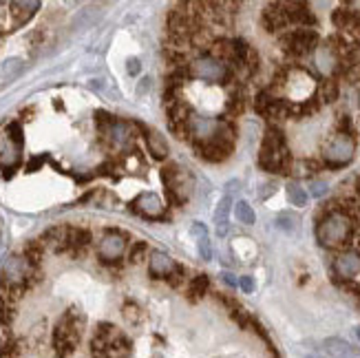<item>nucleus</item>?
Instances as JSON below:
<instances>
[{"mask_svg": "<svg viewBox=\"0 0 360 358\" xmlns=\"http://www.w3.org/2000/svg\"><path fill=\"white\" fill-rule=\"evenodd\" d=\"M356 219L338 208H327L316 224V241L327 250H345L354 239Z\"/></svg>", "mask_w": 360, "mask_h": 358, "instance_id": "1", "label": "nucleus"}, {"mask_svg": "<svg viewBox=\"0 0 360 358\" xmlns=\"http://www.w3.org/2000/svg\"><path fill=\"white\" fill-rule=\"evenodd\" d=\"M259 166L268 173H278L285 175L292 168V158L285 144V135L278 129L270 127L263 135V144L259 151Z\"/></svg>", "mask_w": 360, "mask_h": 358, "instance_id": "2", "label": "nucleus"}, {"mask_svg": "<svg viewBox=\"0 0 360 358\" xmlns=\"http://www.w3.org/2000/svg\"><path fill=\"white\" fill-rule=\"evenodd\" d=\"M82 328H84V317L73 307L67 309L65 317L58 321L53 332V350L60 358H67L75 352L82 336Z\"/></svg>", "mask_w": 360, "mask_h": 358, "instance_id": "3", "label": "nucleus"}, {"mask_svg": "<svg viewBox=\"0 0 360 358\" xmlns=\"http://www.w3.org/2000/svg\"><path fill=\"white\" fill-rule=\"evenodd\" d=\"M91 347L96 358H127L131 354V340L120 334L115 325L100 323Z\"/></svg>", "mask_w": 360, "mask_h": 358, "instance_id": "4", "label": "nucleus"}, {"mask_svg": "<svg viewBox=\"0 0 360 358\" xmlns=\"http://www.w3.org/2000/svg\"><path fill=\"white\" fill-rule=\"evenodd\" d=\"M356 155V137L349 133H334L323 144L321 160L327 168H345Z\"/></svg>", "mask_w": 360, "mask_h": 358, "instance_id": "5", "label": "nucleus"}, {"mask_svg": "<svg viewBox=\"0 0 360 358\" xmlns=\"http://www.w3.org/2000/svg\"><path fill=\"white\" fill-rule=\"evenodd\" d=\"M281 46L292 58H303L319 49V34L314 29H294L281 36Z\"/></svg>", "mask_w": 360, "mask_h": 358, "instance_id": "6", "label": "nucleus"}, {"mask_svg": "<svg viewBox=\"0 0 360 358\" xmlns=\"http://www.w3.org/2000/svg\"><path fill=\"white\" fill-rule=\"evenodd\" d=\"M193 77L197 80H203V82H210V84H224L228 80V67L224 62H219L217 58L212 56H199L191 62V69H188Z\"/></svg>", "mask_w": 360, "mask_h": 358, "instance_id": "7", "label": "nucleus"}, {"mask_svg": "<svg viewBox=\"0 0 360 358\" xmlns=\"http://www.w3.org/2000/svg\"><path fill=\"white\" fill-rule=\"evenodd\" d=\"M162 181L166 186V195L168 201L173 206H181L184 201L191 197V188H188V181L186 175L181 173V168L177 164H168L162 170Z\"/></svg>", "mask_w": 360, "mask_h": 358, "instance_id": "8", "label": "nucleus"}, {"mask_svg": "<svg viewBox=\"0 0 360 358\" xmlns=\"http://www.w3.org/2000/svg\"><path fill=\"white\" fill-rule=\"evenodd\" d=\"M332 270H334V276L340 286L354 283V279L360 274V250H356V248H345V250H340L332 263Z\"/></svg>", "mask_w": 360, "mask_h": 358, "instance_id": "9", "label": "nucleus"}, {"mask_svg": "<svg viewBox=\"0 0 360 358\" xmlns=\"http://www.w3.org/2000/svg\"><path fill=\"white\" fill-rule=\"evenodd\" d=\"M124 250H127V237L117 230H108L104 232V237L100 241L98 255L104 263H115L117 259H122Z\"/></svg>", "mask_w": 360, "mask_h": 358, "instance_id": "10", "label": "nucleus"}, {"mask_svg": "<svg viewBox=\"0 0 360 358\" xmlns=\"http://www.w3.org/2000/svg\"><path fill=\"white\" fill-rule=\"evenodd\" d=\"M232 146L230 142H224V139H210V142H203V144H195L197 148V155L201 160H206V162H212V164H219V162H226L230 158V153H232Z\"/></svg>", "mask_w": 360, "mask_h": 358, "instance_id": "11", "label": "nucleus"}, {"mask_svg": "<svg viewBox=\"0 0 360 358\" xmlns=\"http://www.w3.org/2000/svg\"><path fill=\"white\" fill-rule=\"evenodd\" d=\"M131 208L137 215L148 217V219H160V217L164 215V204H162V199L155 195V193H142V195H137L133 199Z\"/></svg>", "mask_w": 360, "mask_h": 358, "instance_id": "12", "label": "nucleus"}, {"mask_svg": "<svg viewBox=\"0 0 360 358\" xmlns=\"http://www.w3.org/2000/svg\"><path fill=\"white\" fill-rule=\"evenodd\" d=\"M261 23H263V27H265V31H268V34H276V31L290 27L288 13H285V5L283 3H276V5L265 7L263 13H261Z\"/></svg>", "mask_w": 360, "mask_h": 358, "instance_id": "13", "label": "nucleus"}, {"mask_svg": "<svg viewBox=\"0 0 360 358\" xmlns=\"http://www.w3.org/2000/svg\"><path fill=\"white\" fill-rule=\"evenodd\" d=\"M177 263L170 259L166 252L162 250H153L150 257H148V272L153 279H168L170 274L175 272Z\"/></svg>", "mask_w": 360, "mask_h": 358, "instance_id": "14", "label": "nucleus"}, {"mask_svg": "<svg viewBox=\"0 0 360 358\" xmlns=\"http://www.w3.org/2000/svg\"><path fill=\"white\" fill-rule=\"evenodd\" d=\"M285 5V13H288V23L296 25L301 29H311L316 25L314 13L309 11V7L305 3H283Z\"/></svg>", "mask_w": 360, "mask_h": 358, "instance_id": "15", "label": "nucleus"}, {"mask_svg": "<svg viewBox=\"0 0 360 358\" xmlns=\"http://www.w3.org/2000/svg\"><path fill=\"white\" fill-rule=\"evenodd\" d=\"M38 9H40L38 0H15V3H9V13L13 18V27L27 25L36 15Z\"/></svg>", "mask_w": 360, "mask_h": 358, "instance_id": "16", "label": "nucleus"}, {"mask_svg": "<svg viewBox=\"0 0 360 358\" xmlns=\"http://www.w3.org/2000/svg\"><path fill=\"white\" fill-rule=\"evenodd\" d=\"M323 350L330 358H356L358 356V350L352 343H347L345 338H338V336L327 338L323 343Z\"/></svg>", "mask_w": 360, "mask_h": 358, "instance_id": "17", "label": "nucleus"}, {"mask_svg": "<svg viewBox=\"0 0 360 358\" xmlns=\"http://www.w3.org/2000/svg\"><path fill=\"white\" fill-rule=\"evenodd\" d=\"M133 124H129V122H120V120H115L113 124H111V129H108L106 133H104V137L108 139L111 144H115V146H124V144H129L131 139H133Z\"/></svg>", "mask_w": 360, "mask_h": 358, "instance_id": "18", "label": "nucleus"}, {"mask_svg": "<svg viewBox=\"0 0 360 358\" xmlns=\"http://www.w3.org/2000/svg\"><path fill=\"white\" fill-rule=\"evenodd\" d=\"M191 235L197 239V252L203 261H210L212 259V245H210V239H208V230L203 224L195 222L191 226Z\"/></svg>", "mask_w": 360, "mask_h": 358, "instance_id": "19", "label": "nucleus"}, {"mask_svg": "<svg viewBox=\"0 0 360 358\" xmlns=\"http://www.w3.org/2000/svg\"><path fill=\"white\" fill-rule=\"evenodd\" d=\"M230 208H232V195H226L221 201H219V206L214 210V224H217V235L224 237L228 235V215H230Z\"/></svg>", "mask_w": 360, "mask_h": 358, "instance_id": "20", "label": "nucleus"}, {"mask_svg": "<svg viewBox=\"0 0 360 358\" xmlns=\"http://www.w3.org/2000/svg\"><path fill=\"white\" fill-rule=\"evenodd\" d=\"M146 142H148V151L153 155V160H166L168 158V142L166 137L160 131H148L146 133Z\"/></svg>", "mask_w": 360, "mask_h": 358, "instance_id": "21", "label": "nucleus"}, {"mask_svg": "<svg viewBox=\"0 0 360 358\" xmlns=\"http://www.w3.org/2000/svg\"><path fill=\"white\" fill-rule=\"evenodd\" d=\"M25 69V62L20 58H9L5 62H0V82H11L15 80Z\"/></svg>", "mask_w": 360, "mask_h": 358, "instance_id": "22", "label": "nucleus"}, {"mask_svg": "<svg viewBox=\"0 0 360 358\" xmlns=\"http://www.w3.org/2000/svg\"><path fill=\"white\" fill-rule=\"evenodd\" d=\"M91 243V232L86 228H69V250L80 252Z\"/></svg>", "mask_w": 360, "mask_h": 358, "instance_id": "23", "label": "nucleus"}, {"mask_svg": "<svg viewBox=\"0 0 360 358\" xmlns=\"http://www.w3.org/2000/svg\"><path fill=\"white\" fill-rule=\"evenodd\" d=\"M338 93H340V87H338V82L334 80V77H325V80L321 82V87H319L316 96H319L321 102L332 104V102L338 100Z\"/></svg>", "mask_w": 360, "mask_h": 358, "instance_id": "24", "label": "nucleus"}, {"mask_svg": "<svg viewBox=\"0 0 360 358\" xmlns=\"http://www.w3.org/2000/svg\"><path fill=\"white\" fill-rule=\"evenodd\" d=\"M354 18H356V9H347V7H340L332 13V23L336 29L340 31H352V25H354Z\"/></svg>", "mask_w": 360, "mask_h": 358, "instance_id": "25", "label": "nucleus"}, {"mask_svg": "<svg viewBox=\"0 0 360 358\" xmlns=\"http://www.w3.org/2000/svg\"><path fill=\"white\" fill-rule=\"evenodd\" d=\"M288 199H290V204H292V206L303 208V206H307L309 193L303 188V186H301L299 181H290V184H288Z\"/></svg>", "mask_w": 360, "mask_h": 358, "instance_id": "26", "label": "nucleus"}, {"mask_svg": "<svg viewBox=\"0 0 360 358\" xmlns=\"http://www.w3.org/2000/svg\"><path fill=\"white\" fill-rule=\"evenodd\" d=\"M208 286H210V279L206 274H197L193 281H191V286H188V299H191V301H199L203 294H206Z\"/></svg>", "mask_w": 360, "mask_h": 358, "instance_id": "27", "label": "nucleus"}, {"mask_svg": "<svg viewBox=\"0 0 360 358\" xmlns=\"http://www.w3.org/2000/svg\"><path fill=\"white\" fill-rule=\"evenodd\" d=\"M319 170V164L311 160H301V162H292L290 173L296 177H314V173Z\"/></svg>", "mask_w": 360, "mask_h": 358, "instance_id": "28", "label": "nucleus"}, {"mask_svg": "<svg viewBox=\"0 0 360 358\" xmlns=\"http://www.w3.org/2000/svg\"><path fill=\"white\" fill-rule=\"evenodd\" d=\"M234 217H237V219L241 224H245V226H252L255 219H257V215H255L252 206H250L248 201H237V204H234Z\"/></svg>", "mask_w": 360, "mask_h": 358, "instance_id": "29", "label": "nucleus"}, {"mask_svg": "<svg viewBox=\"0 0 360 358\" xmlns=\"http://www.w3.org/2000/svg\"><path fill=\"white\" fill-rule=\"evenodd\" d=\"M276 228H281L283 232H288V235H292V232L299 230V217L292 215V212H281L276 217Z\"/></svg>", "mask_w": 360, "mask_h": 358, "instance_id": "30", "label": "nucleus"}, {"mask_svg": "<svg viewBox=\"0 0 360 358\" xmlns=\"http://www.w3.org/2000/svg\"><path fill=\"white\" fill-rule=\"evenodd\" d=\"M5 137L9 139V142H11L13 146L22 148L25 137H22V127H20V122H9V124H7V129H5Z\"/></svg>", "mask_w": 360, "mask_h": 358, "instance_id": "31", "label": "nucleus"}, {"mask_svg": "<svg viewBox=\"0 0 360 358\" xmlns=\"http://www.w3.org/2000/svg\"><path fill=\"white\" fill-rule=\"evenodd\" d=\"M42 252H44V243H42V241H31V243H27V248H25V257H27L31 263H34V266H38V263H40Z\"/></svg>", "mask_w": 360, "mask_h": 358, "instance_id": "32", "label": "nucleus"}, {"mask_svg": "<svg viewBox=\"0 0 360 358\" xmlns=\"http://www.w3.org/2000/svg\"><path fill=\"white\" fill-rule=\"evenodd\" d=\"M243 113V98L241 96H232L226 102V115L234 117V115H241Z\"/></svg>", "mask_w": 360, "mask_h": 358, "instance_id": "33", "label": "nucleus"}, {"mask_svg": "<svg viewBox=\"0 0 360 358\" xmlns=\"http://www.w3.org/2000/svg\"><path fill=\"white\" fill-rule=\"evenodd\" d=\"M146 252H148V245L144 243V241H135V245L131 248V255H129V259L133 261V263H139L144 257H146Z\"/></svg>", "mask_w": 360, "mask_h": 358, "instance_id": "34", "label": "nucleus"}, {"mask_svg": "<svg viewBox=\"0 0 360 358\" xmlns=\"http://www.w3.org/2000/svg\"><path fill=\"white\" fill-rule=\"evenodd\" d=\"M327 191H330V184L323 181V179H311L309 184V195L311 197H323Z\"/></svg>", "mask_w": 360, "mask_h": 358, "instance_id": "35", "label": "nucleus"}, {"mask_svg": "<svg viewBox=\"0 0 360 358\" xmlns=\"http://www.w3.org/2000/svg\"><path fill=\"white\" fill-rule=\"evenodd\" d=\"M124 317H127V321H131V323H137L139 321V307L133 303H127L124 305Z\"/></svg>", "mask_w": 360, "mask_h": 358, "instance_id": "36", "label": "nucleus"}, {"mask_svg": "<svg viewBox=\"0 0 360 358\" xmlns=\"http://www.w3.org/2000/svg\"><path fill=\"white\" fill-rule=\"evenodd\" d=\"M239 288L245 292V294H252L255 292V279L252 276H239Z\"/></svg>", "mask_w": 360, "mask_h": 358, "instance_id": "37", "label": "nucleus"}, {"mask_svg": "<svg viewBox=\"0 0 360 358\" xmlns=\"http://www.w3.org/2000/svg\"><path fill=\"white\" fill-rule=\"evenodd\" d=\"M181 281H184V268H181V266H177V268H175V272L168 276V283L173 286V288H177V286H181Z\"/></svg>", "mask_w": 360, "mask_h": 358, "instance_id": "38", "label": "nucleus"}, {"mask_svg": "<svg viewBox=\"0 0 360 358\" xmlns=\"http://www.w3.org/2000/svg\"><path fill=\"white\" fill-rule=\"evenodd\" d=\"M127 71H129V75H137L139 71H142V62H139L137 58H129V62H127Z\"/></svg>", "mask_w": 360, "mask_h": 358, "instance_id": "39", "label": "nucleus"}, {"mask_svg": "<svg viewBox=\"0 0 360 358\" xmlns=\"http://www.w3.org/2000/svg\"><path fill=\"white\" fill-rule=\"evenodd\" d=\"M221 281H226L230 288H237L239 286V279H234L232 272H221Z\"/></svg>", "mask_w": 360, "mask_h": 358, "instance_id": "40", "label": "nucleus"}, {"mask_svg": "<svg viewBox=\"0 0 360 358\" xmlns=\"http://www.w3.org/2000/svg\"><path fill=\"white\" fill-rule=\"evenodd\" d=\"M349 34H354L358 40H360V11H356V18H354V25H352V31Z\"/></svg>", "mask_w": 360, "mask_h": 358, "instance_id": "41", "label": "nucleus"}, {"mask_svg": "<svg viewBox=\"0 0 360 358\" xmlns=\"http://www.w3.org/2000/svg\"><path fill=\"white\" fill-rule=\"evenodd\" d=\"M263 188H265V191H261V193H259V197H261V199H265V197H270V195L274 193V184H265V186H263Z\"/></svg>", "mask_w": 360, "mask_h": 358, "instance_id": "42", "label": "nucleus"}, {"mask_svg": "<svg viewBox=\"0 0 360 358\" xmlns=\"http://www.w3.org/2000/svg\"><path fill=\"white\" fill-rule=\"evenodd\" d=\"M148 82H150L148 77H146V80H142V84H139V93H144V91L148 89Z\"/></svg>", "mask_w": 360, "mask_h": 358, "instance_id": "43", "label": "nucleus"}, {"mask_svg": "<svg viewBox=\"0 0 360 358\" xmlns=\"http://www.w3.org/2000/svg\"><path fill=\"white\" fill-rule=\"evenodd\" d=\"M356 195H358V197H360V177H358V179H356Z\"/></svg>", "mask_w": 360, "mask_h": 358, "instance_id": "44", "label": "nucleus"}, {"mask_svg": "<svg viewBox=\"0 0 360 358\" xmlns=\"http://www.w3.org/2000/svg\"><path fill=\"white\" fill-rule=\"evenodd\" d=\"M356 336H358V340H360V325H358V328H356Z\"/></svg>", "mask_w": 360, "mask_h": 358, "instance_id": "45", "label": "nucleus"}]
</instances>
